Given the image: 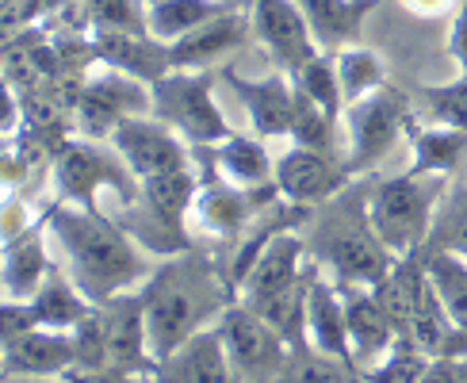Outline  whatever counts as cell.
<instances>
[{"label":"cell","instance_id":"cell-39","mask_svg":"<svg viewBox=\"0 0 467 383\" xmlns=\"http://www.w3.org/2000/svg\"><path fill=\"white\" fill-rule=\"evenodd\" d=\"M69 0H16L12 8H5V24L16 27V24H31V19H47L54 12H62Z\"/></svg>","mask_w":467,"mask_h":383},{"label":"cell","instance_id":"cell-25","mask_svg":"<svg viewBox=\"0 0 467 383\" xmlns=\"http://www.w3.org/2000/svg\"><path fill=\"white\" fill-rule=\"evenodd\" d=\"M211 169L238 188H261L276 181V161L265 150V139H249V134L238 130L219 146H211Z\"/></svg>","mask_w":467,"mask_h":383},{"label":"cell","instance_id":"cell-16","mask_svg":"<svg viewBox=\"0 0 467 383\" xmlns=\"http://www.w3.org/2000/svg\"><path fill=\"white\" fill-rule=\"evenodd\" d=\"M310 264H315V257H310L306 238L299 234V230H284V234L265 242L261 254L253 257L238 299L242 303H261L268 295H276V292H284L287 284H296Z\"/></svg>","mask_w":467,"mask_h":383},{"label":"cell","instance_id":"cell-23","mask_svg":"<svg viewBox=\"0 0 467 383\" xmlns=\"http://www.w3.org/2000/svg\"><path fill=\"white\" fill-rule=\"evenodd\" d=\"M47 215L31 230L5 242V299H31L43 280L50 276V254H47Z\"/></svg>","mask_w":467,"mask_h":383},{"label":"cell","instance_id":"cell-21","mask_svg":"<svg viewBox=\"0 0 467 383\" xmlns=\"http://www.w3.org/2000/svg\"><path fill=\"white\" fill-rule=\"evenodd\" d=\"M306 337L315 349L348 360L353 364V341H348V315H345V295L341 284L334 276H315L310 284V299H306ZM357 368V364H353Z\"/></svg>","mask_w":467,"mask_h":383},{"label":"cell","instance_id":"cell-32","mask_svg":"<svg viewBox=\"0 0 467 383\" xmlns=\"http://www.w3.org/2000/svg\"><path fill=\"white\" fill-rule=\"evenodd\" d=\"M433 360H437V357L425 353L414 337L399 334V341L372 364V368H364L360 379H364V383H421Z\"/></svg>","mask_w":467,"mask_h":383},{"label":"cell","instance_id":"cell-49","mask_svg":"<svg viewBox=\"0 0 467 383\" xmlns=\"http://www.w3.org/2000/svg\"><path fill=\"white\" fill-rule=\"evenodd\" d=\"M360 383H364V379H360Z\"/></svg>","mask_w":467,"mask_h":383},{"label":"cell","instance_id":"cell-9","mask_svg":"<svg viewBox=\"0 0 467 383\" xmlns=\"http://www.w3.org/2000/svg\"><path fill=\"white\" fill-rule=\"evenodd\" d=\"M219 330L242 383H276V376L284 372V364L291 357V345L249 303L234 299L219 315Z\"/></svg>","mask_w":467,"mask_h":383},{"label":"cell","instance_id":"cell-45","mask_svg":"<svg viewBox=\"0 0 467 383\" xmlns=\"http://www.w3.org/2000/svg\"><path fill=\"white\" fill-rule=\"evenodd\" d=\"M460 383H467V357L460 360Z\"/></svg>","mask_w":467,"mask_h":383},{"label":"cell","instance_id":"cell-27","mask_svg":"<svg viewBox=\"0 0 467 383\" xmlns=\"http://www.w3.org/2000/svg\"><path fill=\"white\" fill-rule=\"evenodd\" d=\"M35 306V318L38 326H50V330H73L77 322H81L88 311H92V303L88 295L77 287V280L69 273H62V268H50V276L43 280V287L27 299Z\"/></svg>","mask_w":467,"mask_h":383},{"label":"cell","instance_id":"cell-47","mask_svg":"<svg viewBox=\"0 0 467 383\" xmlns=\"http://www.w3.org/2000/svg\"><path fill=\"white\" fill-rule=\"evenodd\" d=\"M146 5H158V0H146Z\"/></svg>","mask_w":467,"mask_h":383},{"label":"cell","instance_id":"cell-29","mask_svg":"<svg viewBox=\"0 0 467 383\" xmlns=\"http://www.w3.org/2000/svg\"><path fill=\"white\" fill-rule=\"evenodd\" d=\"M276 383H360V372L348 360H337L322 349H315L310 341L291 345V357L284 364V372Z\"/></svg>","mask_w":467,"mask_h":383},{"label":"cell","instance_id":"cell-42","mask_svg":"<svg viewBox=\"0 0 467 383\" xmlns=\"http://www.w3.org/2000/svg\"><path fill=\"white\" fill-rule=\"evenodd\" d=\"M399 5L418 19H441V16H449L456 8V0H399Z\"/></svg>","mask_w":467,"mask_h":383},{"label":"cell","instance_id":"cell-30","mask_svg":"<svg viewBox=\"0 0 467 383\" xmlns=\"http://www.w3.org/2000/svg\"><path fill=\"white\" fill-rule=\"evenodd\" d=\"M337 57V81H341V92H345V108L364 100L387 85V69H383V57L376 50H368L360 43L345 47V50H334Z\"/></svg>","mask_w":467,"mask_h":383},{"label":"cell","instance_id":"cell-14","mask_svg":"<svg viewBox=\"0 0 467 383\" xmlns=\"http://www.w3.org/2000/svg\"><path fill=\"white\" fill-rule=\"evenodd\" d=\"M96 311L104 318V330H108V341H111V364L123 372H134V376H153L158 360L150 353V330H146V303H142V292H123L108 303H96Z\"/></svg>","mask_w":467,"mask_h":383},{"label":"cell","instance_id":"cell-4","mask_svg":"<svg viewBox=\"0 0 467 383\" xmlns=\"http://www.w3.org/2000/svg\"><path fill=\"white\" fill-rule=\"evenodd\" d=\"M452 181L414 177V172H399V177H387V181L372 177V184H368V215H372L376 234L395 257H410L425 249Z\"/></svg>","mask_w":467,"mask_h":383},{"label":"cell","instance_id":"cell-34","mask_svg":"<svg viewBox=\"0 0 467 383\" xmlns=\"http://www.w3.org/2000/svg\"><path fill=\"white\" fill-rule=\"evenodd\" d=\"M414 100L425 111V123H444V127H463L467 130V73H460L452 85L418 88Z\"/></svg>","mask_w":467,"mask_h":383},{"label":"cell","instance_id":"cell-38","mask_svg":"<svg viewBox=\"0 0 467 383\" xmlns=\"http://www.w3.org/2000/svg\"><path fill=\"white\" fill-rule=\"evenodd\" d=\"M38 330V318H35V306L27 299H5L0 303V341H16V337H24Z\"/></svg>","mask_w":467,"mask_h":383},{"label":"cell","instance_id":"cell-15","mask_svg":"<svg viewBox=\"0 0 467 383\" xmlns=\"http://www.w3.org/2000/svg\"><path fill=\"white\" fill-rule=\"evenodd\" d=\"M150 379L153 383H242L230 364L219 322L203 326L181 349H172L165 360H158V368H153Z\"/></svg>","mask_w":467,"mask_h":383},{"label":"cell","instance_id":"cell-11","mask_svg":"<svg viewBox=\"0 0 467 383\" xmlns=\"http://www.w3.org/2000/svg\"><path fill=\"white\" fill-rule=\"evenodd\" d=\"M249 24L257 43L287 77H299L322 54L303 8L296 0H249Z\"/></svg>","mask_w":467,"mask_h":383},{"label":"cell","instance_id":"cell-46","mask_svg":"<svg viewBox=\"0 0 467 383\" xmlns=\"http://www.w3.org/2000/svg\"><path fill=\"white\" fill-rule=\"evenodd\" d=\"M12 5H16V0H5V8H12Z\"/></svg>","mask_w":467,"mask_h":383},{"label":"cell","instance_id":"cell-8","mask_svg":"<svg viewBox=\"0 0 467 383\" xmlns=\"http://www.w3.org/2000/svg\"><path fill=\"white\" fill-rule=\"evenodd\" d=\"M150 111H153V85L139 81L130 73L100 66L77 88L73 119L85 139L108 142L127 119H139V115H150Z\"/></svg>","mask_w":467,"mask_h":383},{"label":"cell","instance_id":"cell-28","mask_svg":"<svg viewBox=\"0 0 467 383\" xmlns=\"http://www.w3.org/2000/svg\"><path fill=\"white\" fill-rule=\"evenodd\" d=\"M226 8L230 0H158L150 5V35L161 43H177Z\"/></svg>","mask_w":467,"mask_h":383},{"label":"cell","instance_id":"cell-13","mask_svg":"<svg viewBox=\"0 0 467 383\" xmlns=\"http://www.w3.org/2000/svg\"><path fill=\"white\" fill-rule=\"evenodd\" d=\"M223 81L230 85V92L242 100L249 127L257 139L272 142V139H291V115H296V81L276 69L265 77H245L238 69H223Z\"/></svg>","mask_w":467,"mask_h":383},{"label":"cell","instance_id":"cell-22","mask_svg":"<svg viewBox=\"0 0 467 383\" xmlns=\"http://www.w3.org/2000/svg\"><path fill=\"white\" fill-rule=\"evenodd\" d=\"M406 142L414 150V161L406 172L414 177H460L467 161V130L444 123H410Z\"/></svg>","mask_w":467,"mask_h":383},{"label":"cell","instance_id":"cell-7","mask_svg":"<svg viewBox=\"0 0 467 383\" xmlns=\"http://www.w3.org/2000/svg\"><path fill=\"white\" fill-rule=\"evenodd\" d=\"M153 115L181 130L192 146H219L234 127L215 100V73L211 69H169L153 85Z\"/></svg>","mask_w":467,"mask_h":383},{"label":"cell","instance_id":"cell-26","mask_svg":"<svg viewBox=\"0 0 467 383\" xmlns=\"http://www.w3.org/2000/svg\"><path fill=\"white\" fill-rule=\"evenodd\" d=\"M425 287H430V264H425V254H410V257H399L391 264V273H387L372 292L376 299L383 303V311L391 315V322L399 326V334H406V326H410L418 303L425 295Z\"/></svg>","mask_w":467,"mask_h":383},{"label":"cell","instance_id":"cell-41","mask_svg":"<svg viewBox=\"0 0 467 383\" xmlns=\"http://www.w3.org/2000/svg\"><path fill=\"white\" fill-rule=\"evenodd\" d=\"M449 54L456 57L460 73H467V0L460 5L456 19H452V27H449Z\"/></svg>","mask_w":467,"mask_h":383},{"label":"cell","instance_id":"cell-24","mask_svg":"<svg viewBox=\"0 0 467 383\" xmlns=\"http://www.w3.org/2000/svg\"><path fill=\"white\" fill-rule=\"evenodd\" d=\"M296 5L303 8L322 50H345L360 43L364 19L379 8V0H296Z\"/></svg>","mask_w":467,"mask_h":383},{"label":"cell","instance_id":"cell-20","mask_svg":"<svg viewBox=\"0 0 467 383\" xmlns=\"http://www.w3.org/2000/svg\"><path fill=\"white\" fill-rule=\"evenodd\" d=\"M77 368V349L69 330H38L5 341V376H66Z\"/></svg>","mask_w":467,"mask_h":383},{"label":"cell","instance_id":"cell-12","mask_svg":"<svg viewBox=\"0 0 467 383\" xmlns=\"http://www.w3.org/2000/svg\"><path fill=\"white\" fill-rule=\"evenodd\" d=\"M345 184H353V172L341 153H322L306 146H291L276 158V188L287 203L318 207L334 200Z\"/></svg>","mask_w":467,"mask_h":383},{"label":"cell","instance_id":"cell-36","mask_svg":"<svg viewBox=\"0 0 467 383\" xmlns=\"http://www.w3.org/2000/svg\"><path fill=\"white\" fill-rule=\"evenodd\" d=\"M85 19L92 31H134L150 35L146 0H85Z\"/></svg>","mask_w":467,"mask_h":383},{"label":"cell","instance_id":"cell-6","mask_svg":"<svg viewBox=\"0 0 467 383\" xmlns=\"http://www.w3.org/2000/svg\"><path fill=\"white\" fill-rule=\"evenodd\" d=\"M410 123H414V100L395 85H383L379 92L348 104L341 115L348 172L353 177L376 172V165L410 134Z\"/></svg>","mask_w":467,"mask_h":383},{"label":"cell","instance_id":"cell-1","mask_svg":"<svg viewBox=\"0 0 467 383\" xmlns=\"http://www.w3.org/2000/svg\"><path fill=\"white\" fill-rule=\"evenodd\" d=\"M43 215L47 230L66 254L69 276L88 295V303H108L123 292H134L158 268L150 264L146 249L130 238V230L104 211L54 200Z\"/></svg>","mask_w":467,"mask_h":383},{"label":"cell","instance_id":"cell-3","mask_svg":"<svg viewBox=\"0 0 467 383\" xmlns=\"http://www.w3.org/2000/svg\"><path fill=\"white\" fill-rule=\"evenodd\" d=\"M368 184L372 177H357L353 184H345L334 200H326L315 207L306 230L310 257L329 268V276L337 284H368L376 287L391 264L399 261L391 249L383 245L376 234L372 215H368Z\"/></svg>","mask_w":467,"mask_h":383},{"label":"cell","instance_id":"cell-44","mask_svg":"<svg viewBox=\"0 0 467 383\" xmlns=\"http://www.w3.org/2000/svg\"><path fill=\"white\" fill-rule=\"evenodd\" d=\"M5 383H66L62 376H5Z\"/></svg>","mask_w":467,"mask_h":383},{"label":"cell","instance_id":"cell-43","mask_svg":"<svg viewBox=\"0 0 467 383\" xmlns=\"http://www.w3.org/2000/svg\"><path fill=\"white\" fill-rule=\"evenodd\" d=\"M421 383H460V360L452 357H437L430 364V372H425Z\"/></svg>","mask_w":467,"mask_h":383},{"label":"cell","instance_id":"cell-37","mask_svg":"<svg viewBox=\"0 0 467 383\" xmlns=\"http://www.w3.org/2000/svg\"><path fill=\"white\" fill-rule=\"evenodd\" d=\"M69 334H73V349H77V368H85V372L115 368V364H111V341H108L104 318H100V311H96V303H92V311L77 322Z\"/></svg>","mask_w":467,"mask_h":383},{"label":"cell","instance_id":"cell-33","mask_svg":"<svg viewBox=\"0 0 467 383\" xmlns=\"http://www.w3.org/2000/svg\"><path fill=\"white\" fill-rule=\"evenodd\" d=\"M425 264H430V284L437 287L444 311L467 334V257L425 254Z\"/></svg>","mask_w":467,"mask_h":383},{"label":"cell","instance_id":"cell-18","mask_svg":"<svg viewBox=\"0 0 467 383\" xmlns=\"http://www.w3.org/2000/svg\"><path fill=\"white\" fill-rule=\"evenodd\" d=\"M345 315H348V341H353V364L357 372L372 364L399 341V326L383 311V303L368 284H341Z\"/></svg>","mask_w":467,"mask_h":383},{"label":"cell","instance_id":"cell-40","mask_svg":"<svg viewBox=\"0 0 467 383\" xmlns=\"http://www.w3.org/2000/svg\"><path fill=\"white\" fill-rule=\"evenodd\" d=\"M66 383H142L146 376H134L123 368H100V372H85V368H73L62 376Z\"/></svg>","mask_w":467,"mask_h":383},{"label":"cell","instance_id":"cell-19","mask_svg":"<svg viewBox=\"0 0 467 383\" xmlns=\"http://www.w3.org/2000/svg\"><path fill=\"white\" fill-rule=\"evenodd\" d=\"M249 31H253L249 16L230 5V8L219 12L215 19H207L203 27H196L192 35L177 38V43H169V50H172V69H215L219 62H226L234 50L245 47Z\"/></svg>","mask_w":467,"mask_h":383},{"label":"cell","instance_id":"cell-31","mask_svg":"<svg viewBox=\"0 0 467 383\" xmlns=\"http://www.w3.org/2000/svg\"><path fill=\"white\" fill-rule=\"evenodd\" d=\"M421 254H452V257H467V181H452L449 196H444L437 223L430 230V242H425Z\"/></svg>","mask_w":467,"mask_h":383},{"label":"cell","instance_id":"cell-17","mask_svg":"<svg viewBox=\"0 0 467 383\" xmlns=\"http://www.w3.org/2000/svg\"><path fill=\"white\" fill-rule=\"evenodd\" d=\"M88 50L100 66L119 69L139 77L146 85H158L161 77L172 69V50L169 43L153 35H134V31H92Z\"/></svg>","mask_w":467,"mask_h":383},{"label":"cell","instance_id":"cell-35","mask_svg":"<svg viewBox=\"0 0 467 383\" xmlns=\"http://www.w3.org/2000/svg\"><path fill=\"white\" fill-rule=\"evenodd\" d=\"M310 100H318L334 119H341L345 115V92H341V81H337V57L334 50H322L315 62H310L299 77H291Z\"/></svg>","mask_w":467,"mask_h":383},{"label":"cell","instance_id":"cell-48","mask_svg":"<svg viewBox=\"0 0 467 383\" xmlns=\"http://www.w3.org/2000/svg\"><path fill=\"white\" fill-rule=\"evenodd\" d=\"M142 383H153V379H142Z\"/></svg>","mask_w":467,"mask_h":383},{"label":"cell","instance_id":"cell-2","mask_svg":"<svg viewBox=\"0 0 467 383\" xmlns=\"http://www.w3.org/2000/svg\"><path fill=\"white\" fill-rule=\"evenodd\" d=\"M139 292L146 303V330H150L153 360H165L192 334L219 322V315L238 299L230 276L211 257H203L196 245L153 268Z\"/></svg>","mask_w":467,"mask_h":383},{"label":"cell","instance_id":"cell-5","mask_svg":"<svg viewBox=\"0 0 467 383\" xmlns=\"http://www.w3.org/2000/svg\"><path fill=\"white\" fill-rule=\"evenodd\" d=\"M54 184H57V200L81 203L100 211V196L111 192L123 207L139 203L142 196V181L130 172V165L119 158V150L100 139H69L57 146L54 158Z\"/></svg>","mask_w":467,"mask_h":383},{"label":"cell","instance_id":"cell-10","mask_svg":"<svg viewBox=\"0 0 467 383\" xmlns=\"http://www.w3.org/2000/svg\"><path fill=\"white\" fill-rule=\"evenodd\" d=\"M119 158L130 165V172L139 181L161 177V172H177V169H196V158H192V142L181 130H172L158 115H139V119H127L119 130L108 139Z\"/></svg>","mask_w":467,"mask_h":383}]
</instances>
